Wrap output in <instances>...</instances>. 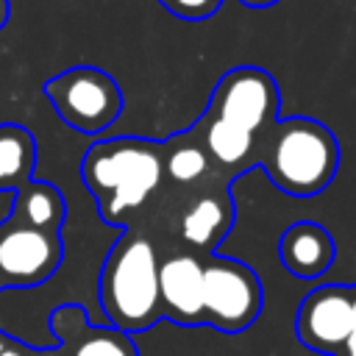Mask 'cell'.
<instances>
[{
  "mask_svg": "<svg viewBox=\"0 0 356 356\" xmlns=\"http://www.w3.org/2000/svg\"><path fill=\"white\" fill-rule=\"evenodd\" d=\"M47 325L56 337L58 356H139L131 334L111 325H92L86 309L78 303L58 306Z\"/></svg>",
  "mask_w": 356,
  "mask_h": 356,
  "instance_id": "9",
  "label": "cell"
},
{
  "mask_svg": "<svg viewBox=\"0 0 356 356\" xmlns=\"http://www.w3.org/2000/svg\"><path fill=\"white\" fill-rule=\"evenodd\" d=\"M161 156H164V175H170L178 184H195L211 170V161L200 147L195 128L161 142Z\"/></svg>",
  "mask_w": 356,
  "mask_h": 356,
  "instance_id": "16",
  "label": "cell"
},
{
  "mask_svg": "<svg viewBox=\"0 0 356 356\" xmlns=\"http://www.w3.org/2000/svg\"><path fill=\"white\" fill-rule=\"evenodd\" d=\"M0 356H58V345L50 350H33V348H25L14 339L8 342L6 337H0Z\"/></svg>",
  "mask_w": 356,
  "mask_h": 356,
  "instance_id": "18",
  "label": "cell"
},
{
  "mask_svg": "<svg viewBox=\"0 0 356 356\" xmlns=\"http://www.w3.org/2000/svg\"><path fill=\"white\" fill-rule=\"evenodd\" d=\"M264 306L259 275L239 259L209 256L203 261V317L222 334L250 328Z\"/></svg>",
  "mask_w": 356,
  "mask_h": 356,
  "instance_id": "5",
  "label": "cell"
},
{
  "mask_svg": "<svg viewBox=\"0 0 356 356\" xmlns=\"http://www.w3.org/2000/svg\"><path fill=\"white\" fill-rule=\"evenodd\" d=\"M239 3L248 6V8H270V6H275L281 0H239Z\"/></svg>",
  "mask_w": 356,
  "mask_h": 356,
  "instance_id": "21",
  "label": "cell"
},
{
  "mask_svg": "<svg viewBox=\"0 0 356 356\" xmlns=\"http://www.w3.org/2000/svg\"><path fill=\"white\" fill-rule=\"evenodd\" d=\"M42 92L61 122L86 136L108 131L125 108L120 83L92 64H78L47 78Z\"/></svg>",
  "mask_w": 356,
  "mask_h": 356,
  "instance_id": "4",
  "label": "cell"
},
{
  "mask_svg": "<svg viewBox=\"0 0 356 356\" xmlns=\"http://www.w3.org/2000/svg\"><path fill=\"white\" fill-rule=\"evenodd\" d=\"M353 284L314 286L295 312V337L303 348L337 356L353 323Z\"/></svg>",
  "mask_w": 356,
  "mask_h": 356,
  "instance_id": "8",
  "label": "cell"
},
{
  "mask_svg": "<svg viewBox=\"0 0 356 356\" xmlns=\"http://www.w3.org/2000/svg\"><path fill=\"white\" fill-rule=\"evenodd\" d=\"M64 261L61 234L0 222V289L39 286L56 275Z\"/></svg>",
  "mask_w": 356,
  "mask_h": 356,
  "instance_id": "7",
  "label": "cell"
},
{
  "mask_svg": "<svg viewBox=\"0 0 356 356\" xmlns=\"http://www.w3.org/2000/svg\"><path fill=\"white\" fill-rule=\"evenodd\" d=\"M256 164L273 186L292 197L320 195L339 170V142L328 125L312 117L275 120L259 139Z\"/></svg>",
  "mask_w": 356,
  "mask_h": 356,
  "instance_id": "2",
  "label": "cell"
},
{
  "mask_svg": "<svg viewBox=\"0 0 356 356\" xmlns=\"http://www.w3.org/2000/svg\"><path fill=\"white\" fill-rule=\"evenodd\" d=\"M14 225L36 228L44 234H61L67 220V200L64 192L47 181H28L14 192L11 211L6 217Z\"/></svg>",
  "mask_w": 356,
  "mask_h": 356,
  "instance_id": "14",
  "label": "cell"
},
{
  "mask_svg": "<svg viewBox=\"0 0 356 356\" xmlns=\"http://www.w3.org/2000/svg\"><path fill=\"white\" fill-rule=\"evenodd\" d=\"M36 172V139L25 125L0 122V192H17Z\"/></svg>",
  "mask_w": 356,
  "mask_h": 356,
  "instance_id": "15",
  "label": "cell"
},
{
  "mask_svg": "<svg viewBox=\"0 0 356 356\" xmlns=\"http://www.w3.org/2000/svg\"><path fill=\"white\" fill-rule=\"evenodd\" d=\"M195 134H197V142L200 147L206 150L209 161L217 164V167H228L234 172H242L248 167L256 164V147H259V139L261 136H253L220 117H211V114H200V120L192 125Z\"/></svg>",
  "mask_w": 356,
  "mask_h": 356,
  "instance_id": "13",
  "label": "cell"
},
{
  "mask_svg": "<svg viewBox=\"0 0 356 356\" xmlns=\"http://www.w3.org/2000/svg\"><path fill=\"white\" fill-rule=\"evenodd\" d=\"M161 317L178 325H206L203 317V261L192 250L170 253L159 261Z\"/></svg>",
  "mask_w": 356,
  "mask_h": 356,
  "instance_id": "10",
  "label": "cell"
},
{
  "mask_svg": "<svg viewBox=\"0 0 356 356\" xmlns=\"http://www.w3.org/2000/svg\"><path fill=\"white\" fill-rule=\"evenodd\" d=\"M159 6L178 19L200 22V19L214 17L222 8V0H159Z\"/></svg>",
  "mask_w": 356,
  "mask_h": 356,
  "instance_id": "17",
  "label": "cell"
},
{
  "mask_svg": "<svg viewBox=\"0 0 356 356\" xmlns=\"http://www.w3.org/2000/svg\"><path fill=\"white\" fill-rule=\"evenodd\" d=\"M278 259L295 278H320L331 270L337 259V245L328 228L314 220L292 222L278 239Z\"/></svg>",
  "mask_w": 356,
  "mask_h": 356,
  "instance_id": "11",
  "label": "cell"
},
{
  "mask_svg": "<svg viewBox=\"0 0 356 356\" xmlns=\"http://www.w3.org/2000/svg\"><path fill=\"white\" fill-rule=\"evenodd\" d=\"M353 289H356V284H353ZM337 356H356V292H353V323H350L348 339H345V345L339 348Z\"/></svg>",
  "mask_w": 356,
  "mask_h": 356,
  "instance_id": "19",
  "label": "cell"
},
{
  "mask_svg": "<svg viewBox=\"0 0 356 356\" xmlns=\"http://www.w3.org/2000/svg\"><path fill=\"white\" fill-rule=\"evenodd\" d=\"M159 261L156 245L134 228L122 231V236L111 245L97 278V300L111 328L136 334L164 320L159 298Z\"/></svg>",
  "mask_w": 356,
  "mask_h": 356,
  "instance_id": "3",
  "label": "cell"
},
{
  "mask_svg": "<svg viewBox=\"0 0 356 356\" xmlns=\"http://www.w3.org/2000/svg\"><path fill=\"white\" fill-rule=\"evenodd\" d=\"M8 17H11V0H0V31L6 28Z\"/></svg>",
  "mask_w": 356,
  "mask_h": 356,
  "instance_id": "20",
  "label": "cell"
},
{
  "mask_svg": "<svg viewBox=\"0 0 356 356\" xmlns=\"http://www.w3.org/2000/svg\"><path fill=\"white\" fill-rule=\"evenodd\" d=\"M81 178L95 197L106 225L122 228L164 178L161 142L142 136H114L89 145L81 161Z\"/></svg>",
  "mask_w": 356,
  "mask_h": 356,
  "instance_id": "1",
  "label": "cell"
},
{
  "mask_svg": "<svg viewBox=\"0 0 356 356\" xmlns=\"http://www.w3.org/2000/svg\"><path fill=\"white\" fill-rule=\"evenodd\" d=\"M234 220H236V209L231 203V195L228 189H220V192L197 195L184 209L178 225H181V236L186 245L211 253L225 239Z\"/></svg>",
  "mask_w": 356,
  "mask_h": 356,
  "instance_id": "12",
  "label": "cell"
},
{
  "mask_svg": "<svg viewBox=\"0 0 356 356\" xmlns=\"http://www.w3.org/2000/svg\"><path fill=\"white\" fill-rule=\"evenodd\" d=\"M281 111V89L275 78L261 67H234L228 70L206 106V114L220 117L253 136H261Z\"/></svg>",
  "mask_w": 356,
  "mask_h": 356,
  "instance_id": "6",
  "label": "cell"
}]
</instances>
